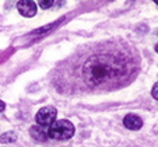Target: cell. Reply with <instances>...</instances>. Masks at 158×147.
Returning <instances> with one entry per match:
<instances>
[{
    "label": "cell",
    "instance_id": "obj_4",
    "mask_svg": "<svg viewBox=\"0 0 158 147\" xmlns=\"http://www.w3.org/2000/svg\"><path fill=\"white\" fill-rule=\"evenodd\" d=\"M17 9L20 14L24 17H34L36 14V4L32 0H21L17 4Z\"/></svg>",
    "mask_w": 158,
    "mask_h": 147
},
{
    "label": "cell",
    "instance_id": "obj_8",
    "mask_svg": "<svg viewBox=\"0 0 158 147\" xmlns=\"http://www.w3.org/2000/svg\"><path fill=\"white\" fill-rule=\"evenodd\" d=\"M53 4V0H39V6L42 9H49Z\"/></svg>",
    "mask_w": 158,
    "mask_h": 147
},
{
    "label": "cell",
    "instance_id": "obj_7",
    "mask_svg": "<svg viewBox=\"0 0 158 147\" xmlns=\"http://www.w3.org/2000/svg\"><path fill=\"white\" fill-rule=\"evenodd\" d=\"M15 140H17V133L15 132H6L3 135H0V143H3V144L14 143Z\"/></svg>",
    "mask_w": 158,
    "mask_h": 147
},
{
    "label": "cell",
    "instance_id": "obj_3",
    "mask_svg": "<svg viewBox=\"0 0 158 147\" xmlns=\"http://www.w3.org/2000/svg\"><path fill=\"white\" fill-rule=\"evenodd\" d=\"M57 111L53 107H44L41 108L35 115V120L38 123V126H51L52 123L56 120Z\"/></svg>",
    "mask_w": 158,
    "mask_h": 147
},
{
    "label": "cell",
    "instance_id": "obj_10",
    "mask_svg": "<svg viewBox=\"0 0 158 147\" xmlns=\"http://www.w3.org/2000/svg\"><path fill=\"white\" fill-rule=\"evenodd\" d=\"M4 109H6V104H4V102L0 99V112H3Z\"/></svg>",
    "mask_w": 158,
    "mask_h": 147
},
{
    "label": "cell",
    "instance_id": "obj_9",
    "mask_svg": "<svg viewBox=\"0 0 158 147\" xmlns=\"http://www.w3.org/2000/svg\"><path fill=\"white\" fill-rule=\"evenodd\" d=\"M151 95H152V98L158 101V83L154 84V87H152V90H151Z\"/></svg>",
    "mask_w": 158,
    "mask_h": 147
},
{
    "label": "cell",
    "instance_id": "obj_2",
    "mask_svg": "<svg viewBox=\"0 0 158 147\" xmlns=\"http://www.w3.org/2000/svg\"><path fill=\"white\" fill-rule=\"evenodd\" d=\"M76 129L70 120L62 119V120H55L48 130V137L53 139V140H69L73 137Z\"/></svg>",
    "mask_w": 158,
    "mask_h": 147
},
{
    "label": "cell",
    "instance_id": "obj_12",
    "mask_svg": "<svg viewBox=\"0 0 158 147\" xmlns=\"http://www.w3.org/2000/svg\"><path fill=\"white\" fill-rule=\"evenodd\" d=\"M154 3H157V4H158V0H154Z\"/></svg>",
    "mask_w": 158,
    "mask_h": 147
},
{
    "label": "cell",
    "instance_id": "obj_1",
    "mask_svg": "<svg viewBox=\"0 0 158 147\" xmlns=\"http://www.w3.org/2000/svg\"><path fill=\"white\" fill-rule=\"evenodd\" d=\"M129 65L127 56L120 52L93 53L83 65V77L91 86H101L120 77Z\"/></svg>",
    "mask_w": 158,
    "mask_h": 147
},
{
    "label": "cell",
    "instance_id": "obj_6",
    "mask_svg": "<svg viewBox=\"0 0 158 147\" xmlns=\"http://www.w3.org/2000/svg\"><path fill=\"white\" fill-rule=\"evenodd\" d=\"M30 133L36 141H46L48 140V132L44 130L42 126H38V125L32 126V128L30 129Z\"/></svg>",
    "mask_w": 158,
    "mask_h": 147
},
{
    "label": "cell",
    "instance_id": "obj_5",
    "mask_svg": "<svg viewBox=\"0 0 158 147\" xmlns=\"http://www.w3.org/2000/svg\"><path fill=\"white\" fill-rule=\"evenodd\" d=\"M123 125L129 130H139L143 126V119L136 114H127L123 118Z\"/></svg>",
    "mask_w": 158,
    "mask_h": 147
},
{
    "label": "cell",
    "instance_id": "obj_11",
    "mask_svg": "<svg viewBox=\"0 0 158 147\" xmlns=\"http://www.w3.org/2000/svg\"><path fill=\"white\" fill-rule=\"evenodd\" d=\"M155 52H157V53H158V44H157V45H155Z\"/></svg>",
    "mask_w": 158,
    "mask_h": 147
}]
</instances>
